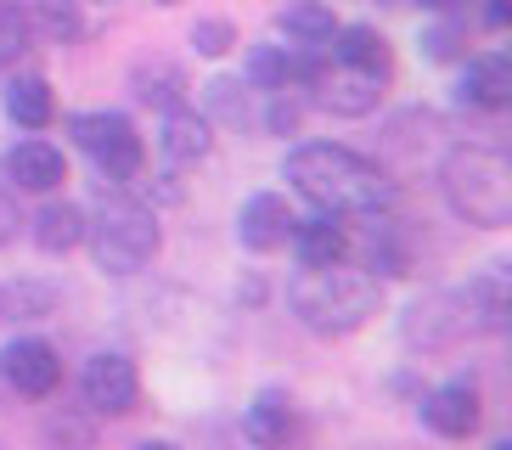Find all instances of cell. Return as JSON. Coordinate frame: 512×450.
Returning a JSON list of instances; mask_svg holds the SVG:
<instances>
[{
    "label": "cell",
    "instance_id": "4fadbf2b",
    "mask_svg": "<svg viewBox=\"0 0 512 450\" xmlns=\"http://www.w3.org/2000/svg\"><path fill=\"white\" fill-rule=\"evenodd\" d=\"M383 79L377 74H361V68H338V74H321L316 90H321V107L327 113H344V119H361V113H372L377 96H383Z\"/></svg>",
    "mask_w": 512,
    "mask_h": 450
},
{
    "label": "cell",
    "instance_id": "4316f807",
    "mask_svg": "<svg viewBox=\"0 0 512 450\" xmlns=\"http://www.w3.org/2000/svg\"><path fill=\"white\" fill-rule=\"evenodd\" d=\"M192 45L203 51V57H226L231 45H237V29H231L226 17H203V23L192 29Z\"/></svg>",
    "mask_w": 512,
    "mask_h": 450
},
{
    "label": "cell",
    "instance_id": "5b68a950",
    "mask_svg": "<svg viewBox=\"0 0 512 450\" xmlns=\"http://www.w3.org/2000/svg\"><path fill=\"white\" fill-rule=\"evenodd\" d=\"M68 130L96 158V169L107 180H136L141 164H147V141L136 135V124L124 119V113H74Z\"/></svg>",
    "mask_w": 512,
    "mask_h": 450
},
{
    "label": "cell",
    "instance_id": "277c9868",
    "mask_svg": "<svg viewBox=\"0 0 512 450\" xmlns=\"http://www.w3.org/2000/svg\"><path fill=\"white\" fill-rule=\"evenodd\" d=\"M85 242H91V259L107 276H136V270L152 265L164 237H158V220L141 203L107 197L102 209H96V220H85Z\"/></svg>",
    "mask_w": 512,
    "mask_h": 450
},
{
    "label": "cell",
    "instance_id": "d4e9b609",
    "mask_svg": "<svg viewBox=\"0 0 512 450\" xmlns=\"http://www.w3.org/2000/svg\"><path fill=\"white\" fill-rule=\"evenodd\" d=\"M287 68H293V57L287 51H276V45H259L254 57H248V85L259 90H287L293 79H287Z\"/></svg>",
    "mask_w": 512,
    "mask_h": 450
},
{
    "label": "cell",
    "instance_id": "ac0fdd59",
    "mask_svg": "<svg viewBox=\"0 0 512 450\" xmlns=\"http://www.w3.org/2000/svg\"><path fill=\"white\" fill-rule=\"evenodd\" d=\"M6 113H12V124H23V130H46L51 119H57V96H51V85L40 74H23L6 85Z\"/></svg>",
    "mask_w": 512,
    "mask_h": 450
},
{
    "label": "cell",
    "instance_id": "7402d4cb",
    "mask_svg": "<svg viewBox=\"0 0 512 450\" xmlns=\"http://www.w3.org/2000/svg\"><path fill=\"white\" fill-rule=\"evenodd\" d=\"M57 304H62V293L46 282H0V315L34 321V315H51Z\"/></svg>",
    "mask_w": 512,
    "mask_h": 450
},
{
    "label": "cell",
    "instance_id": "ba28073f",
    "mask_svg": "<svg viewBox=\"0 0 512 450\" xmlns=\"http://www.w3.org/2000/svg\"><path fill=\"white\" fill-rule=\"evenodd\" d=\"M422 422H428L434 434H445V439L479 434V422H484L479 389H473L467 377H456V383H439V389L428 394V400H422Z\"/></svg>",
    "mask_w": 512,
    "mask_h": 450
},
{
    "label": "cell",
    "instance_id": "f546056e",
    "mask_svg": "<svg viewBox=\"0 0 512 450\" xmlns=\"http://www.w3.org/2000/svg\"><path fill=\"white\" fill-rule=\"evenodd\" d=\"M17 225H23V214H17V197H12V186L0 180V248H6V242H17Z\"/></svg>",
    "mask_w": 512,
    "mask_h": 450
},
{
    "label": "cell",
    "instance_id": "1f68e13d",
    "mask_svg": "<svg viewBox=\"0 0 512 450\" xmlns=\"http://www.w3.org/2000/svg\"><path fill=\"white\" fill-rule=\"evenodd\" d=\"M136 450H175L169 439H147V445H136Z\"/></svg>",
    "mask_w": 512,
    "mask_h": 450
},
{
    "label": "cell",
    "instance_id": "4dcf8cb0",
    "mask_svg": "<svg viewBox=\"0 0 512 450\" xmlns=\"http://www.w3.org/2000/svg\"><path fill=\"white\" fill-rule=\"evenodd\" d=\"M484 23H490V29H507V0H490V6H484Z\"/></svg>",
    "mask_w": 512,
    "mask_h": 450
},
{
    "label": "cell",
    "instance_id": "cb8c5ba5",
    "mask_svg": "<svg viewBox=\"0 0 512 450\" xmlns=\"http://www.w3.org/2000/svg\"><path fill=\"white\" fill-rule=\"evenodd\" d=\"M186 79L169 68V62H158V68H136V96L141 102H158L169 113V107H186Z\"/></svg>",
    "mask_w": 512,
    "mask_h": 450
},
{
    "label": "cell",
    "instance_id": "7a4b0ae2",
    "mask_svg": "<svg viewBox=\"0 0 512 450\" xmlns=\"http://www.w3.org/2000/svg\"><path fill=\"white\" fill-rule=\"evenodd\" d=\"M287 304L316 338H349L383 310V287H377L372 270H349L344 259L338 265H304L287 287Z\"/></svg>",
    "mask_w": 512,
    "mask_h": 450
},
{
    "label": "cell",
    "instance_id": "83f0119b",
    "mask_svg": "<svg viewBox=\"0 0 512 450\" xmlns=\"http://www.w3.org/2000/svg\"><path fill=\"white\" fill-rule=\"evenodd\" d=\"M271 96H276V102H271V113H265V124H271L276 135H293V130H299V119H304L299 102H287V90H271Z\"/></svg>",
    "mask_w": 512,
    "mask_h": 450
},
{
    "label": "cell",
    "instance_id": "30bf717a",
    "mask_svg": "<svg viewBox=\"0 0 512 450\" xmlns=\"http://www.w3.org/2000/svg\"><path fill=\"white\" fill-rule=\"evenodd\" d=\"M287 231H293V209H287L276 192H254L248 203H242L237 242L248 248V254H276V248L287 242Z\"/></svg>",
    "mask_w": 512,
    "mask_h": 450
},
{
    "label": "cell",
    "instance_id": "484cf974",
    "mask_svg": "<svg viewBox=\"0 0 512 450\" xmlns=\"http://www.w3.org/2000/svg\"><path fill=\"white\" fill-rule=\"evenodd\" d=\"M34 29H29V12H17V6H6L0 0V68H12L23 51H29Z\"/></svg>",
    "mask_w": 512,
    "mask_h": 450
},
{
    "label": "cell",
    "instance_id": "ffe728a7",
    "mask_svg": "<svg viewBox=\"0 0 512 450\" xmlns=\"http://www.w3.org/2000/svg\"><path fill=\"white\" fill-rule=\"evenodd\" d=\"M276 23H282L287 40H299V51H321V45H332V34H338V17H332V6H321V0L287 6Z\"/></svg>",
    "mask_w": 512,
    "mask_h": 450
},
{
    "label": "cell",
    "instance_id": "e575fe53",
    "mask_svg": "<svg viewBox=\"0 0 512 450\" xmlns=\"http://www.w3.org/2000/svg\"><path fill=\"white\" fill-rule=\"evenodd\" d=\"M490 450H512V445H507V439H501V445H490Z\"/></svg>",
    "mask_w": 512,
    "mask_h": 450
},
{
    "label": "cell",
    "instance_id": "9c48e42d",
    "mask_svg": "<svg viewBox=\"0 0 512 450\" xmlns=\"http://www.w3.org/2000/svg\"><path fill=\"white\" fill-rule=\"evenodd\" d=\"M0 366H6V377H12V389L29 394V400H46V394L62 383V360H57V349H51L46 338H17V344L0 355Z\"/></svg>",
    "mask_w": 512,
    "mask_h": 450
},
{
    "label": "cell",
    "instance_id": "d6986e66",
    "mask_svg": "<svg viewBox=\"0 0 512 450\" xmlns=\"http://www.w3.org/2000/svg\"><path fill=\"white\" fill-rule=\"evenodd\" d=\"M34 242H40V254H68L85 242V209L74 203H46V209L34 214Z\"/></svg>",
    "mask_w": 512,
    "mask_h": 450
},
{
    "label": "cell",
    "instance_id": "8992f818",
    "mask_svg": "<svg viewBox=\"0 0 512 450\" xmlns=\"http://www.w3.org/2000/svg\"><path fill=\"white\" fill-rule=\"evenodd\" d=\"M411 349H456L462 338H479V321H473V304H467V287H445V293H428L406 310L400 321Z\"/></svg>",
    "mask_w": 512,
    "mask_h": 450
},
{
    "label": "cell",
    "instance_id": "8fae6325",
    "mask_svg": "<svg viewBox=\"0 0 512 450\" xmlns=\"http://www.w3.org/2000/svg\"><path fill=\"white\" fill-rule=\"evenodd\" d=\"M6 175L17 180V192H57L68 180V158L51 141H17L6 152Z\"/></svg>",
    "mask_w": 512,
    "mask_h": 450
},
{
    "label": "cell",
    "instance_id": "836d02e7",
    "mask_svg": "<svg viewBox=\"0 0 512 450\" xmlns=\"http://www.w3.org/2000/svg\"><path fill=\"white\" fill-rule=\"evenodd\" d=\"M152 6H181V0H152Z\"/></svg>",
    "mask_w": 512,
    "mask_h": 450
},
{
    "label": "cell",
    "instance_id": "603a6c76",
    "mask_svg": "<svg viewBox=\"0 0 512 450\" xmlns=\"http://www.w3.org/2000/svg\"><path fill=\"white\" fill-rule=\"evenodd\" d=\"M29 29H40L46 40H57V45H74L79 34H85V17H79L74 0H34Z\"/></svg>",
    "mask_w": 512,
    "mask_h": 450
},
{
    "label": "cell",
    "instance_id": "2e32d148",
    "mask_svg": "<svg viewBox=\"0 0 512 450\" xmlns=\"http://www.w3.org/2000/svg\"><path fill=\"white\" fill-rule=\"evenodd\" d=\"M332 51H338V68H361V74H377V79H389L394 57H389V40L372 29V23H349V29L332 34Z\"/></svg>",
    "mask_w": 512,
    "mask_h": 450
},
{
    "label": "cell",
    "instance_id": "6da1fadb",
    "mask_svg": "<svg viewBox=\"0 0 512 450\" xmlns=\"http://www.w3.org/2000/svg\"><path fill=\"white\" fill-rule=\"evenodd\" d=\"M287 180L299 186L316 209L327 214H389L394 209V180L338 141H304L287 152Z\"/></svg>",
    "mask_w": 512,
    "mask_h": 450
},
{
    "label": "cell",
    "instance_id": "9a60e30c",
    "mask_svg": "<svg viewBox=\"0 0 512 450\" xmlns=\"http://www.w3.org/2000/svg\"><path fill=\"white\" fill-rule=\"evenodd\" d=\"M158 147H164L169 164H197V158H209L214 130H209V119H203V113H192V107H169Z\"/></svg>",
    "mask_w": 512,
    "mask_h": 450
},
{
    "label": "cell",
    "instance_id": "52a82bcc",
    "mask_svg": "<svg viewBox=\"0 0 512 450\" xmlns=\"http://www.w3.org/2000/svg\"><path fill=\"white\" fill-rule=\"evenodd\" d=\"M79 394H85V405H91L96 417H130V411L141 405L136 360L113 355V349L91 355V360H85V372H79Z\"/></svg>",
    "mask_w": 512,
    "mask_h": 450
},
{
    "label": "cell",
    "instance_id": "f1b7e54d",
    "mask_svg": "<svg viewBox=\"0 0 512 450\" xmlns=\"http://www.w3.org/2000/svg\"><path fill=\"white\" fill-rule=\"evenodd\" d=\"M46 445H74V450H91V434H85V428H74V422H57V417H51L46 422Z\"/></svg>",
    "mask_w": 512,
    "mask_h": 450
},
{
    "label": "cell",
    "instance_id": "7c38bea8",
    "mask_svg": "<svg viewBox=\"0 0 512 450\" xmlns=\"http://www.w3.org/2000/svg\"><path fill=\"white\" fill-rule=\"evenodd\" d=\"M287 242H293V254H299V265H338V259L349 254L344 225H338V214H327V209H316L310 220H293Z\"/></svg>",
    "mask_w": 512,
    "mask_h": 450
},
{
    "label": "cell",
    "instance_id": "d6a6232c",
    "mask_svg": "<svg viewBox=\"0 0 512 450\" xmlns=\"http://www.w3.org/2000/svg\"><path fill=\"white\" fill-rule=\"evenodd\" d=\"M422 6H439V12H445V6H456V0H422Z\"/></svg>",
    "mask_w": 512,
    "mask_h": 450
},
{
    "label": "cell",
    "instance_id": "3957f363",
    "mask_svg": "<svg viewBox=\"0 0 512 450\" xmlns=\"http://www.w3.org/2000/svg\"><path fill=\"white\" fill-rule=\"evenodd\" d=\"M439 186L467 225L484 231L512 225V164L496 147H451L439 164Z\"/></svg>",
    "mask_w": 512,
    "mask_h": 450
},
{
    "label": "cell",
    "instance_id": "44dd1931",
    "mask_svg": "<svg viewBox=\"0 0 512 450\" xmlns=\"http://www.w3.org/2000/svg\"><path fill=\"white\" fill-rule=\"evenodd\" d=\"M467 304H473L479 332H501L507 327V276H501V270L473 276V282H467Z\"/></svg>",
    "mask_w": 512,
    "mask_h": 450
},
{
    "label": "cell",
    "instance_id": "5bb4252c",
    "mask_svg": "<svg viewBox=\"0 0 512 450\" xmlns=\"http://www.w3.org/2000/svg\"><path fill=\"white\" fill-rule=\"evenodd\" d=\"M242 434L254 439L259 450H282L293 439V400L282 389H259V400L242 417Z\"/></svg>",
    "mask_w": 512,
    "mask_h": 450
},
{
    "label": "cell",
    "instance_id": "e0dca14e",
    "mask_svg": "<svg viewBox=\"0 0 512 450\" xmlns=\"http://www.w3.org/2000/svg\"><path fill=\"white\" fill-rule=\"evenodd\" d=\"M462 102L467 107H484V113L507 107L512 102V68H507V57H473V62H467Z\"/></svg>",
    "mask_w": 512,
    "mask_h": 450
}]
</instances>
